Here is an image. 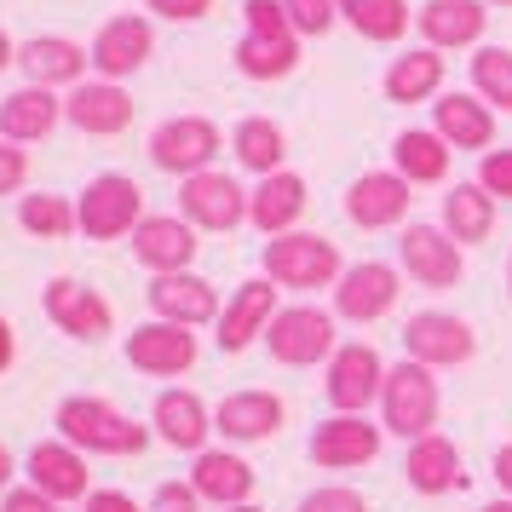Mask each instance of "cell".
I'll return each instance as SVG.
<instances>
[{
  "label": "cell",
  "mask_w": 512,
  "mask_h": 512,
  "mask_svg": "<svg viewBox=\"0 0 512 512\" xmlns=\"http://www.w3.org/2000/svg\"><path fill=\"white\" fill-rule=\"evenodd\" d=\"M380 426L397 432V438H432V426H438V380L426 363L415 357H403L386 369V386H380Z\"/></svg>",
  "instance_id": "cell-3"
},
{
  "label": "cell",
  "mask_w": 512,
  "mask_h": 512,
  "mask_svg": "<svg viewBox=\"0 0 512 512\" xmlns=\"http://www.w3.org/2000/svg\"><path fill=\"white\" fill-rule=\"evenodd\" d=\"M403 478H409V489H420V495H449V489H461L466 484V472H461V449L449 438H420L409 443V461H403Z\"/></svg>",
  "instance_id": "cell-31"
},
{
  "label": "cell",
  "mask_w": 512,
  "mask_h": 512,
  "mask_svg": "<svg viewBox=\"0 0 512 512\" xmlns=\"http://www.w3.org/2000/svg\"><path fill=\"white\" fill-rule=\"evenodd\" d=\"M12 357H18V334H12V323L0 317V374L12 369Z\"/></svg>",
  "instance_id": "cell-47"
},
{
  "label": "cell",
  "mask_w": 512,
  "mask_h": 512,
  "mask_svg": "<svg viewBox=\"0 0 512 512\" xmlns=\"http://www.w3.org/2000/svg\"><path fill=\"white\" fill-rule=\"evenodd\" d=\"M478 185H484L489 196L512 202V150H489L484 162H478Z\"/></svg>",
  "instance_id": "cell-41"
},
{
  "label": "cell",
  "mask_w": 512,
  "mask_h": 512,
  "mask_svg": "<svg viewBox=\"0 0 512 512\" xmlns=\"http://www.w3.org/2000/svg\"><path fill=\"white\" fill-rule=\"evenodd\" d=\"M208 432H213V415L196 392H179V386H173V392L156 397V438L162 443L202 455V449H208Z\"/></svg>",
  "instance_id": "cell-30"
},
{
  "label": "cell",
  "mask_w": 512,
  "mask_h": 512,
  "mask_svg": "<svg viewBox=\"0 0 512 512\" xmlns=\"http://www.w3.org/2000/svg\"><path fill=\"white\" fill-rule=\"evenodd\" d=\"M150 311L162 323H179V328H202V323H219V294H213L208 277L196 271H173V277H156L150 288Z\"/></svg>",
  "instance_id": "cell-18"
},
{
  "label": "cell",
  "mask_w": 512,
  "mask_h": 512,
  "mask_svg": "<svg viewBox=\"0 0 512 512\" xmlns=\"http://www.w3.org/2000/svg\"><path fill=\"white\" fill-rule=\"evenodd\" d=\"M282 397L271 392H231L219 409H213V432H225L231 443H259L282 432Z\"/></svg>",
  "instance_id": "cell-28"
},
{
  "label": "cell",
  "mask_w": 512,
  "mask_h": 512,
  "mask_svg": "<svg viewBox=\"0 0 512 512\" xmlns=\"http://www.w3.org/2000/svg\"><path fill=\"white\" fill-rule=\"evenodd\" d=\"M87 478H93V472H87V455L70 449L64 438L29 449V484L41 489V495H52L58 507H64V501H87V495H93Z\"/></svg>",
  "instance_id": "cell-25"
},
{
  "label": "cell",
  "mask_w": 512,
  "mask_h": 512,
  "mask_svg": "<svg viewBox=\"0 0 512 512\" xmlns=\"http://www.w3.org/2000/svg\"><path fill=\"white\" fill-rule=\"evenodd\" d=\"M403 351L415 363H426V369H455V363H466L478 351V334L461 317H449V311H415L403 323Z\"/></svg>",
  "instance_id": "cell-10"
},
{
  "label": "cell",
  "mask_w": 512,
  "mask_h": 512,
  "mask_svg": "<svg viewBox=\"0 0 512 512\" xmlns=\"http://www.w3.org/2000/svg\"><path fill=\"white\" fill-rule=\"evenodd\" d=\"M449 156H455V150H449L432 127H403L392 139V173L409 179V185H443Z\"/></svg>",
  "instance_id": "cell-32"
},
{
  "label": "cell",
  "mask_w": 512,
  "mask_h": 512,
  "mask_svg": "<svg viewBox=\"0 0 512 512\" xmlns=\"http://www.w3.org/2000/svg\"><path fill=\"white\" fill-rule=\"evenodd\" d=\"M87 512H144L133 495H121V489H93L87 495Z\"/></svg>",
  "instance_id": "cell-46"
},
{
  "label": "cell",
  "mask_w": 512,
  "mask_h": 512,
  "mask_svg": "<svg viewBox=\"0 0 512 512\" xmlns=\"http://www.w3.org/2000/svg\"><path fill=\"white\" fill-rule=\"evenodd\" d=\"M190 489H196L202 501H213L219 512L248 507V495H254V466L242 461V455H231V449H202L196 466H190Z\"/></svg>",
  "instance_id": "cell-26"
},
{
  "label": "cell",
  "mask_w": 512,
  "mask_h": 512,
  "mask_svg": "<svg viewBox=\"0 0 512 512\" xmlns=\"http://www.w3.org/2000/svg\"><path fill=\"white\" fill-rule=\"evenodd\" d=\"M507 288H512V265H507Z\"/></svg>",
  "instance_id": "cell-54"
},
{
  "label": "cell",
  "mask_w": 512,
  "mask_h": 512,
  "mask_svg": "<svg viewBox=\"0 0 512 512\" xmlns=\"http://www.w3.org/2000/svg\"><path fill=\"white\" fill-rule=\"evenodd\" d=\"M397 259L420 288H455L466 277V254L461 242L443 231V225H409L397 236Z\"/></svg>",
  "instance_id": "cell-8"
},
{
  "label": "cell",
  "mask_w": 512,
  "mask_h": 512,
  "mask_svg": "<svg viewBox=\"0 0 512 512\" xmlns=\"http://www.w3.org/2000/svg\"><path fill=\"white\" fill-rule=\"evenodd\" d=\"M472 93L484 98L489 110L512 116V47H478L472 52Z\"/></svg>",
  "instance_id": "cell-37"
},
{
  "label": "cell",
  "mask_w": 512,
  "mask_h": 512,
  "mask_svg": "<svg viewBox=\"0 0 512 512\" xmlns=\"http://www.w3.org/2000/svg\"><path fill=\"white\" fill-rule=\"evenodd\" d=\"M282 12L300 35H328L334 18H340V0H282Z\"/></svg>",
  "instance_id": "cell-39"
},
{
  "label": "cell",
  "mask_w": 512,
  "mask_h": 512,
  "mask_svg": "<svg viewBox=\"0 0 512 512\" xmlns=\"http://www.w3.org/2000/svg\"><path fill=\"white\" fill-rule=\"evenodd\" d=\"M93 70L98 81H127V75H139L150 64V52H156V29L144 24V18H110V24L93 35Z\"/></svg>",
  "instance_id": "cell-14"
},
{
  "label": "cell",
  "mask_w": 512,
  "mask_h": 512,
  "mask_svg": "<svg viewBox=\"0 0 512 512\" xmlns=\"http://www.w3.org/2000/svg\"><path fill=\"white\" fill-rule=\"evenodd\" d=\"M156 18H167V24H196V18H208L213 0H144Z\"/></svg>",
  "instance_id": "cell-43"
},
{
  "label": "cell",
  "mask_w": 512,
  "mask_h": 512,
  "mask_svg": "<svg viewBox=\"0 0 512 512\" xmlns=\"http://www.w3.org/2000/svg\"><path fill=\"white\" fill-rule=\"evenodd\" d=\"M443 231L455 236L461 248H472V242H489V231H495V196H489L478 179H466V185L443 190Z\"/></svg>",
  "instance_id": "cell-33"
},
{
  "label": "cell",
  "mask_w": 512,
  "mask_h": 512,
  "mask_svg": "<svg viewBox=\"0 0 512 512\" xmlns=\"http://www.w3.org/2000/svg\"><path fill=\"white\" fill-rule=\"evenodd\" d=\"M386 386V363H380V351L363 346V340H351L328 357V403L340 409V415H363L374 397Z\"/></svg>",
  "instance_id": "cell-11"
},
{
  "label": "cell",
  "mask_w": 512,
  "mask_h": 512,
  "mask_svg": "<svg viewBox=\"0 0 512 512\" xmlns=\"http://www.w3.org/2000/svg\"><path fill=\"white\" fill-rule=\"evenodd\" d=\"M231 512H259V507H231Z\"/></svg>",
  "instance_id": "cell-53"
},
{
  "label": "cell",
  "mask_w": 512,
  "mask_h": 512,
  "mask_svg": "<svg viewBox=\"0 0 512 512\" xmlns=\"http://www.w3.org/2000/svg\"><path fill=\"white\" fill-rule=\"evenodd\" d=\"M484 512H512V501H489V507Z\"/></svg>",
  "instance_id": "cell-51"
},
{
  "label": "cell",
  "mask_w": 512,
  "mask_h": 512,
  "mask_svg": "<svg viewBox=\"0 0 512 512\" xmlns=\"http://www.w3.org/2000/svg\"><path fill=\"white\" fill-rule=\"evenodd\" d=\"M403 294V277L380 259H363V265H346V277L334 282V311L346 323H380L386 311L397 305Z\"/></svg>",
  "instance_id": "cell-12"
},
{
  "label": "cell",
  "mask_w": 512,
  "mask_h": 512,
  "mask_svg": "<svg viewBox=\"0 0 512 512\" xmlns=\"http://www.w3.org/2000/svg\"><path fill=\"white\" fill-rule=\"evenodd\" d=\"M231 150H236V162L248 167V173L271 179V173H282L288 133H282L271 116H242V121H236V133H231Z\"/></svg>",
  "instance_id": "cell-35"
},
{
  "label": "cell",
  "mask_w": 512,
  "mask_h": 512,
  "mask_svg": "<svg viewBox=\"0 0 512 512\" xmlns=\"http://www.w3.org/2000/svg\"><path fill=\"white\" fill-rule=\"evenodd\" d=\"M484 6H512V0H484Z\"/></svg>",
  "instance_id": "cell-52"
},
{
  "label": "cell",
  "mask_w": 512,
  "mask_h": 512,
  "mask_svg": "<svg viewBox=\"0 0 512 512\" xmlns=\"http://www.w3.org/2000/svg\"><path fill=\"white\" fill-rule=\"evenodd\" d=\"M127 363L144 374H185L196 363V334L179 323H139L127 334Z\"/></svg>",
  "instance_id": "cell-22"
},
{
  "label": "cell",
  "mask_w": 512,
  "mask_h": 512,
  "mask_svg": "<svg viewBox=\"0 0 512 512\" xmlns=\"http://www.w3.org/2000/svg\"><path fill=\"white\" fill-rule=\"evenodd\" d=\"M150 219L144 213V190L127 179V173H98L87 179L81 202H75V225L87 242H116V236H133Z\"/></svg>",
  "instance_id": "cell-4"
},
{
  "label": "cell",
  "mask_w": 512,
  "mask_h": 512,
  "mask_svg": "<svg viewBox=\"0 0 512 512\" xmlns=\"http://www.w3.org/2000/svg\"><path fill=\"white\" fill-rule=\"evenodd\" d=\"M386 98L392 104H426V98L443 93V52L432 47H409L403 58H392V70H386Z\"/></svg>",
  "instance_id": "cell-34"
},
{
  "label": "cell",
  "mask_w": 512,
  "mask_h": 512,
  "mask_svg": "<svg viewBox=\"0 0 512 512\" xmlns=\"http://www.w3.org/2000/svg\"><path fill=\"white\" fill-rule=\"evenodd\" d=\"M271 317H277V288H271V277H254L242 282L231 294V305L219 311V351H248L271 328Z\"/></svg>",
  "instance_id": "cell-21"
},
{
  "label": "cell",
  "mask_w": 512,
  "mask_h": 512,
  "mask_svg": "<svg viewBox=\"0 0 512 512\" xmlns=\"http://www.w3.org/2000/svg\"><path fill=\"white\" fill-rule=\"evenodd\" d=\"M12 64H18V47H12V35L0 29V70H12Z\"/></svg>",
  "instance_id": "cell-49"
},
{
  "label": "cell",
  "mask_w": 512,
  "mask_h": 512,
  "mask_svg": "<svg viewBox=\"0 0 512 512\" xmlns=\"http://www.w3.org/2000/svg\"><path fill=\"white\" fill-rule=\"evenodd\" d=\"M340 18H346L363 41H397L409 29V0H340Z\"/></svg>",
  "instance_id": "cell-36"
},
{
  "label": "cell",
  "mask_w": 512,
  "mask_h": 512,
  "mask_svg": "<svg viewBox=\"0 0 512 512\" xmlns=\"http://www.w3.org/2000/svg\"><path fill=\"white\" fill-rule=\"evenodd\" d=\"M24 179H29V156L18 150V144H6V139H0V196L24 190Z\"/></svg>",
  "instance_id": "cell-42"
},
{
  "label": "cell",
  "mask_w": 512,
  "mask_h": 512,
  "mask_svg": "<svg viewBox=\"0 0 512 512\" xmlns=\"http://www.w3.org/2000/svg\"><path fill=\"white\" fill-rule=\"evenodd\" d=\"M64 121L81 127L87 139H116L133 127V98L121 93V81H81L64 98Z\"/></svg>",
  "instance_id": "cell-16"
},
{
  "label": "cell",
  "mask_w": 512,
  "mask_h": 512,
  "mask_svg": "<svg viewBox=\"0 0 512 512\" xmlns=\"http://www.w3.org/2000/svg\"><path fill=\"white\" fill-rule=\"evenodd\" d=\"M380 432L369 415H334L311 432V461L328 466V472H346V466H369L380 455Z\"/></svg>",
  "instance_id": "cell-15"
},
{
  "label": "cell",
  "mask_w": 512,
  "mask_h": 512,
  "mask_svg": "<svg viewBox=\"0 0 512 512\" xmlns=\"http://www.w3.org/2000/svg\"><path fill=\"white\" fill-rule=\"evenodd\" d=\"M219 150H225V139H219V127L208 116H173L150 133V162L162 173H179V179L208 173Z\"/></svg>",
  "instance_id": "cell-7"
},
{
  "label": "cell",
  "mask_w": 512,
  "mask_h": 512,
  "mask_svg": "<svg viewBox=\"0 0 512 512\" xmlns=\"http://www.w3.org/2000/svg\"><path fill=\"white\" fill-rule=\"evenodd\" d=\"M58 121H64V98H52V87H18L0 98V139L6 144L47 139Z\"/></svg>",
  "instance_id": "cell-29"
},
{
  "label": "cell",
  "mask_w": 512,
  "mask_h": 512,
  "mask_svg": "<svg viewBox=\"0 0 512 512\" xmlns=\"http://www.w3.org/2000/svg\"><path fill=\"white\" fill-rule=\"evenodd\" d=\"M432 133L449 150H484L489 156V144H495V110L478 93H443L432 104Z\"/></svg>",
  "instance_id": "cell-23"
},
{
  "label": "cell",
  "mask_w": 512,
  "mask_h": 512,
  "mask_svg": "<svg viewBox=\"0 0 512 512\" xmlns=\"http://www.w3.org/2000/svg\"><path fill=\"white\" fill-rule=\"evenodd\" d=\"M305 179L300 173H271V179H259L254 190V202H248V225H254L259 236H288L294 225H300V213H305Z\"/></svg>",
  "instance_id": "cell-27"
},
{
  "label": "cell",
  "mask_w": 512,
  "mask_h": 512,
  "mask_svg": "<svg viewBox=\"0 0 512 512\" xmlns=\"http://www.w3.org/2000/svg\"><path fill=\"white\" fill-rule=\"evenodd\" d=\"M265 277L277 282V288H334V282L346 277V265H340V248L317 231H288V236H271L265 242Z\"/></svg>",
  "instance_id": "cell-5"
},
{
  "label": "cell",
  "mask_w": 512,
  "mask_h": 512,
  "mask_svg": "<svg viewBox=\"0 0 512 512\" xmlns=\"http://www.w3.org/2000/svg\"><path fill=\"white\" fill-rule=\"evenodd\" d=\"M409 179H397V173H363V179H351L346 190V219L351 225H363V231H386V225H397L403 213H409Z\"/></svg>",
  "instance_id": "cell-24"
},
{
  "label": "cell",
  "mask_w": 512,
  "mask_h": 512,
  "mask_svg": "<svg viewBox=\"0 0 512 512\" xmlns=\"http://www.w3.org/2000/svg\"><path fill=\"white\" fill-rule=\"evenodd\" d=\"M150 512H202V495L190 484H162L156 501H150Z\"/></svg>",
  "instance_id": "cell-45"
},
{
  "label": "cell",
  "mask_w": 512,
  "mask_h": 512,
  "mask_svg": "<svg viewBox=\"0 0 512 512\" xmlns=\"http://www.w3.org/2000/svg\"><path fill=\"white\" fill-rule=\"evenodd\" d=\"M47 317L70 340H87V346H98L104 334H110V300L98 294V288H87V282H75V277H52L47 282Z\"/></svg>",
  "instance_id": "cell-13"
},
{
  "label": "cell",
  "mask_w": 512,
  "mask_h": 512,
  "mask_svg": "<svg viewBox=\"0 0 512 512\" xmlns=\"http://www.w3.org/2000/svg\"><path fill=\"white\" fill-rule=\"evenodd\" d=\"M6 489H12V449L0 443V495H6Z\"/></svg>",
  "instance_id": "cell-50"
},
{
  "label": "cell",
  "mask_w": 512,
  "mask_h": 512,
  "mask_svg": "<svg viewBox=\"0 0 512 512\" xmlns=\"http://www.w3.org/2000/svg\"><path fill=\"white\" fill-rule=\"evenodd\" d=\"M58 438L70 443V449H87V455H139L144 443H150V432H144L139 420L121 415L116 403L75 392L58 403Z\"/></svg>",
  "instance_id": "cell-2"
},
{
  "label": "cell",
  "mask_w": 512,
  "mask_h": 512,
  "mask_svg": "<svg viewBox=\"0 0 512 512\" xmlns=\"http://www.w3.org/2000/svg\"><path fill=\"white\" fill-rule=\"evenodd\" d=\"M300 512H369V501L346 484H328V489H311L300 501Z\"/></svg>",
  "instance_id": "cell-40"
},
{
  "label": "cell",
  "mask_w": 512,
  "mask_h": 512,
  "mask_svg": "<svg viewBox=\"0 0 512 512\" xmlns=\"http://www.w3.org/2000/svg\"><path fill=\"white\" fill-rule=\"evenodd\" d=\"M248 35L236 41V70L248 81H282L300 64V29L288 24L282 0H242Z\"/></svg>",
  "instance_id": "cell-1"
},
{
  "label": "cell",
  "mask_w": 512,
  "mask_h": 512,
  "mask_svg": "<svg viewBox=\"0 0 512 512\" xmlns=\"http://www.w3.org/2000/svg\"><path fill=\"white\" fill-rule=\"evenodd\" d=\"M18 225H24L29 236H41V242H58V236L81 231V225H75V202L52 196V190H41V196H24V202H18Z\"/></svg>",
  "instance_id": "cell-38"
},
{
  "label": "cell",
  "mask_w": 512,
  "mask_h": 512,
  "mask_svg": "<svg viewBox=\"0 0 512 512\" xmlns=\"http://www.w3.org/2000/svg\"><path fill=\"white\" fill-rule=\"evenodd\" d=\"M248 202H254V190H242L231 173H219V167L185 179V190H179V208H185V219L196 231H236V225L248 219Z\"/></svg>",
  "instance_id": "cell-9"
},
{
  "label": "cell",
  "mask_w": 512,
  "mask_h": 512,
  "mask_svg": "<svg viewBox=\"0 0 512 512\" xmlns=\"http://www.w3.org/2000/svg\"><path fill=\"white\" fill-rule=\"evenodd\" d=\"M420 35L432 52H455V47H478L489 29V6L484 0H426L415 12Z\"/></svg>",
  "instance_id": "cell-20"
},
{
  "label": "cell",
  "mask_w": 512,
  "mask_h": 512,
  "mask_svg": "<svg viewBox=\"0 0 512 512\" xmlns=\"http://www.w3.org/2000/svg\"><path fill=\"white\" fill-rule=\"evenodd\" d=\"M18 70L29 75V87H81V75L93 70V52L70 35H35L18 47Z\"/></svg>",
  "instance_id": "cell-19"
},
{
  "label": "cell",
  "mask_w": 512,
  "mask_h": 512,
  "mask_svg": "<svg viewBox=\"0 0 512 512\" xmlns=\"http://www.w3.org/2000/svg\"><path fill=\"white\" fill-rule=\"evenodd\" d=\"M196 225L179 219V213H150L139 231H133V254L139 265H150L156 277H173V271H190V259H196Z\"/></svg>",
  "instance_id": "cell-17"
},
{
  "label": "cell",
  "mask_w": 512,
  "mask_h": 512,
  "mask_svg": "<svg viewBox=\"0 0 512 512\" xmlns=\"http://www.w3.org/2000/svg\"><path fill=\"white\" fill-rule=\"evenodd\" d=\"M0 512H64L52 495H41L35 484H24V489H6L0 495Z\"/></svg>",
  "instance_id": "cell-44"
},
{
  "label": "cell",
  "mask_w": 512,
  "mask_h": 512,
  "mask_svg": "<svg viewBox=\"0 0 512 512\" xmlns=\"http://www.w3.org/2000/svg\"><path fill=\"white\" fill-rule=\"evenodd\" d=\"M495 478H501V489L512 495V443L507 449H495Z\"/></svg>",
  "instance_id": "cell-48"
},
{
  "label": "cell",
  "mask_w": 512,
  "mask_h": 512,
  "mask_svg": "<svg viewBox=\"0 0 512 512\" xmlns=\"http://www.w3.org/2000/svg\"><path fill=\"white\" fill-rule=\"evenodd\" d=\"M265 346L288 369H311V363H328L340 351L334 346V317L317 311V305H282L271 328H265Z\"/></svg>",
  "instance_id": "cell-6"
}]
</instances>
